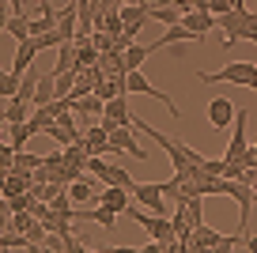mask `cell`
Wrapping results in <instances>:
<instances>
[{
    "mask_svg": "<svg viewBox=\"0 0 257 253\" xmlns=\"http://www.w3.org/2000/svg\"><path fill=\"white\" fill-rule=\"evenodd\" d=\"M216 27L223 31L227 46H234V42H253L257 38V12L234 8V12H227V16H216Z\"/></svg>",
    "mask_w": 257,
    "mask_h": 253,
    "instance_id": "1",
    "label": "cell"
},
{
    "mask_svg": "<svg viewBox=\"0 0 257 253\" xmlns=\"http://www.w3.org/2000/svg\"><path fill=\"white\" fill-rule=\"evenodd\" d=\"M204 83H238V87H257V64L253 61H231L216 72H197Z\"/></svg>",
    "mask_w": 257,
    "mask_h": 253,
    "instance_id": "2",
    "label": "cell"
},
{
    "mask_svg": "<svg viewBox=\"0 0 257 253\" xmlns=\"http://www.w3.org/2000/svg\"><path fill=\"white\" fill-rule=\"evenodd\" d=\"M133 200H137L140 208H148V212H155V215H170V208H167V189H163V182H137L133 185Z\"/></svg>",
    "mask_w": 257,
    "mask_h": 253,
    "instance_id": "3",
    "label": "cell"
},
{
    "mask_svg": "<svg viewBox=\"0 0 257 253\" xmlns=\"http://www.w3.org/2000/svg\"><path fill=\"white\" fill-rule=\"evenodd\" d=\"M125 87H128V95H148V98H159V102L170 110V117H174V121H182V110H178V106L167 98V91L152 87V79H148L144 72H128V76H125Z\"/></svg>",
    "mask_w": 257,
    "mask_h": 253,
    "instance_id": "4",
    "label": "cell"
},
{
    "mask_svg": "<svg viewBox=\"0 0 257 253\" xmlns=\"http://www.w3.org/2000/svg\"><path fill=\"white\" fill-rule=\"evenodd\" d=\"M121 23H125V38L137 42V34L152 23V8H144V4H121Z\"/></svg>",
    "mask_w": 257,
    "mask_h": 253,
    "instance_id": "5",
    "label": "cell"
},
{
    "mask_svg": "<svg viewBox=\"0 0 257 253\" xmlns=\"http://www.w3.org/2000/svg\"><path fill=\"white\" fill-rule=\"evenodd\" d=\"M234 113H238V106H234L227 95H216L208 106H204V117H208V125H212V129H227V125H234Z\"/></svg>",
    "mask_w": 257,
    "mask_h": 253,
    "instance_id": "6",
    "label": "cell"
},
{
    "mask_svg": "<svg viewBox=\"0 0 257 253\" xmlns=\"http://www.w3.org/2000/svg\"><path fill=\"white\" fill-rule=\"evenodd\" d=\"M80 144L91 151V155H117V151H113V144H110V133H106V129L98 125V121H95V125H87V129H83Z\"/></svg>",
    "mask_w": 257,
    "mask_h": 253,
    "instance_id": "7",
    "label": "cell"
},
{
    "mask_svg": "<svg viewBox=\"0 0 257 253\" xmlns=\"http://www.w3.org/2000/svg\"><path fill=\"white\" fill-rule=\"evenodd\" d=\"M110 144H113V151H117V155H121V151H128L133 159H148V151L140 148V140L133 136V125H121L117 133L110 136Z\"/></svg>",
    "mask_w": 257,
    "mask_h": 253,
    "instance_id": "8",
    "label": "cell"
},
{
    "mask_svg": "<svg viewBox=\"0 0 257 253\" xmlns=\"http://www.w3.org/2000/svg\"><path fill=\"white\" fill-rule=\"evenodd\" d=\"M98 204H106V208H113L117 215H125V212H128V204H133V189H121V185H106V189L98 193Z\"/></svg>",
    "mask_w": 257,
    "mask_h": 253,
    "instance_id": "9",
    "label": "cell"
},
{
    "mask_svg": "<svg viewBox=\"0 0 257 253\" xmlns=\"http://www.w3.org/2000/svg\"><path fill=\"white\" fill-rule=\"evenodd\" d=\"M4 182H0V197H23V193H31V174H19V170H8V174H0Z\"/></svg>",
    "mask_w": 257,
    "mask_h": 253,
    "instance_id": "10",
    "label": "cell"
},
{
    "mask_svg": "<svg viewBox=\"0 0 257 253\" xmlns=\"http://www.w3.org/2000/svg\"><path fill=\"white\" fill-rule=\"evenodd\" d=\"M42 49H38V42L34 38H27V42H19V49H16V57H12V72H31L34 68V57H38Z\"/></svg>",
    "mask_w": 257,
    "mask_h": 253,
    "instance_id": "11",
    "label": "cell"
},
{
    "mask_svg": "<svg viewBox=\"0 0 257 253\" xmlns=\"http://www.w3.org/2000/svg\"><path fill=\"white\" fill-rule=\"evenodd\" d=\"M34 106L27 102V98H8L4 102V125H23V121H31Z\"/></svg>",
    "mask_w": 257,
    "mask_h": 253,
    "instance_id": "12",
    "label": "cell"
},
{
    "mask_svg": "<svg viewBox=\"0 0 257 253\" xmlns=\"http://www.w3.org/2000/svg\"><path fill=\"white\" fill-rule=\"evenodd\" d=\"M178 42H201V38H197L193 31H185L182 23H174V27H167V31H163L159 42H152V53H155V49H167V46H178Z\"/></svg>",
    "mask_w": 257,
    "mask_h": 253,
    "instance_id": "13",
    "label": "cell"
},
{
    "mask_svg": "<svg viewBox=\"0 0 257 253\" xmlns=\"http://www.w3.org/2000/svg\"><path fill=\"white\" fill-rule=\"evenodd\" d=\"M182 27H185V31H193L197 38H204V31L216 27V16H212V12H189V16H182Z\"/></svg>",
    "mask_w": 257,
    "mask_h": 253,
    "instance_id": "14",
    "label": "cell"
},
{
    "mask_svg": "<svg viewBox=\"0 0 257 253\" xmlns=\"http://www.w3.org/2000/svg\"><path fill=\"white\" fill-rule=\"evenodd\" d=\"M53 98H57V76L49 72V76H42V79H38V91H34L31 106H34V110H42V106H49Z\"/></svg>",
    "mask_w": 257,
    "mask_h": 253,
    "instance_id": "15",
    "label": "cell"
},
{
    "mask_svg": "<svg viewBox=\"0 0 257 253\" xmlns=\"http://www.w3.org/2000/svg\"><path fill=\"white\" fill-rule=\"evenodd\" d=\"M80 219H91V223H98L102 230H113V223H117V212H113V208H106V204H95V208L87 204V212H80Z\"/></svg>",
    "mask_w": 257,
    "mask_h": 253,
    "instance_id": "16",
    "label": "cell"
},
{
    "mask_svg": "<svg viewBox=\"0 0 257 253\" xmlns=\"http://www.w3.org/2000/svg\"><path fill=\"white\" fill-rule=\"evenodd\" d=\"M125 98H128V95L110 98V102H106V113H102V117H113L117 125H133V117H137V113L128 110V102H125Z\"/></svg>",
    "mask_w": 257,
    "mask_h": 253,
    "instance_id": "17",
    "label": "cell"
},
{
    "mask_svg": "<svg viewBox=\"0 0 257 253\" xmlns=\"http://www.w3.org/2000/svg\"><path fill=\"white\" fill-rule=\"evenodd\" d=\"M42 166H46V155H31V151H16V163H12V170H19V174H38Z\"/></svg>",
    "mask_w": 257,
    "mask_h": 253,
    "instance_id": "18",
    "label": "cell"
},
{
    "mask_svg": "<svg viewBox=\"0 0 257 253\" xmlns=\"http://www.w3.org/2000/svg\"><path fill=\"white\" fill-rule=\"evenodd\" d=\"M4 31H8L16 42H27L31 38V16H8L4 19Z\"/></svg>",
    "mask_w": 257,
    "mask_h": 253,
    "instance_id": "19",
    "label": "cell"
},
{
    "mask_svg": "<svg viewBox=\"0 0 257 253\" xmlns=\"http://www.w3.org/2000/svg\"><path fill=\"white\" fill-rule=\"evenodd\" d=\"M148 57H152V46H137V42H133V46L125 49V57H121V61H125L128 72H140V64H144Z\"/></svg>",
    "mask_w": 257,
    "mask_h": 253,
    "instance_id": "20",
    "label": "cell"
},
{
    "mask_svg": "<svg viewBox=\"0 0 257 253\" xmlns=\"http://www.w3.org/2000/svg\"><path fill=\"white\" fill-rule=\"evenodd\" d=\"M53 72H80V64H76V42H64V46H61Z\"/></svg>",
    "mask_w": 257,
    "mask_h": 253,
    "instance_id": "21",
    "label": "cell"
},
{
    "mask_svg": "<svg viewBox=\"0 0 257 253\" xmlns=\"http://www.w3.org/2000/svg\"><path fill=\"white\" fill-rule=\"evenodd\" d=\"M152 19H155V23H163V27H174V23H182V12H178L174 4H155Z\"/></svg>",
    "mask_w": 257,
    "mask_h": 253,
    "instance_id": "22",
    "label": "cell"
},
{
    "mask_svg": "<svg viewBox=\"0 0 257 253\" xmlns=\"http://www.w3.org/2000/svg\"><path fill=\"white\" fill-rule=\"evenodd\" d=\"M19 87H23V76H19V72H4V76H0V95H4V102H8V98H16L19 95Z\"/></svg>",
    "mask_w": 257,
    "mask_h": 253,
    "instance_id": "23",
    "label": "cell"
},
{
    "mask_svg": "<svg viewBox=\"0 0 257 253\" xmlns=\"http://www.w3.org/2000/svg\"><path fill=\"white\" fill-rule=\"evenodd\" d=\"M31 140H34V133H31V125H27V121H23V125H8V144H16L19 151H23Z\"/></svg>",
    "mask_w": 257,
    "mask_h": 253,
    "instance_id": "24",
    "label": "cell"
},
{
    "mask_svg": "<svg viewBox=\"0 0 257 253\" xmlns=\"http://www.w3.org/2000/svg\"><path fill=\"white\" fill-rule=\"evenodd\" d=\"M27 245H31V238L19 234V230H4L0 234V249H27Z\"/></svg>",
    "mask_w": 257,
    "mask_h": 253,
    "instance_id": "25",
    "label": "cell"
},
{
    "mask_svg": "<svg viewBox=\"0 0 257 253\" xmlns=\"http://www.w3.org/2000/svg\"><path fill=\"white\" fill-rule=\"evenodd\" d=\"M87 249H91V245H83L80 234H68V238H64V253H87Z\"/></svg>",
    "mask_w": 257,
    "mask_h": 253,
    "instance_id": "26",
    "label": "cell"
},
{
    "mask_svg": "<svg viewBox=\"0 0 257 253\" xmlns=\"http://www.w3.org/2000/svg\"><path fill=\"white\" fill-rule=\"evenodd\" d=\"M167 253H193V245L185 242V238H170V242H167Z\"/></svg>",
    "mask_w": 257,
    "mask_h": 253,
    "instance_id": "27",
    "label": "cell"
},
{
    "mask_svg": "<svg viewBox=\"0 0 257 253\" xmlns=\"http://www.w3.org/2000/svg\"><path fill=\"white\" fill-rule=\"evenodd\" d=\"M234 242H242V238H238V234H223V242H219L212 253H231V249H234Z\"/></svg>",
    "mask_w": 257,
    "mask_h": 253,
    "instance_id": "28",
    "label": "cell"
},
{
    "mask_svg": "<svg viewBox=\"0 0 257 253\" xmlns=\"http://www.w3.org/2000/svg\"><path fill=\"white\" fill-rule=\"evenodd\" d=\"M140 253H167V242H155L152 238L148 245H140Z\"/></svg>",
    "mask_w": 257,
    "mask_h": 253,
    "instance_id": "29",
    "label": "cell"
},
{
    "mask_svg": "<svg viewBox=\"0 0 257 253\" xmlns=\"http://www.w3.org/2000/svg\"><path fill=\"white\" fill-rule=\"evenodd\" d=\"M98 253H140V249H133V245H102Z\"/></svg>",
    "mask_w": 257,
    "mask_h": 253,
    "instance_id": "30",
    "label": "cell"
},
{
    "mask_svg": "<svg viewBox=\"0 0 257 253\" xmlns=\"http://www.w3.org/2000/svg\"><path fill=\"white\" fill-rule=\"evenodd\" d=\"M8 8H12V16H27V12H23V0H8Z\"/></svg>",
    "mask_w": 257,
    "mask_h": 253,
    "instance_id": "31",
    "label": "cell"
},
{
    "mask_svg": "<svg viewBox=\"0 0 257 253\" xmlns=\"http://www.w3.org/2000/svg\"><path fill=\"white\" fill-rule=\"evenodd\" d=\"M246 249H249V253H257V234H249V238H246Z\"/></svg>",
    "mask_w": 257,
    "mask_h": 253,
    "instance_id": "32",
    "label": "cell"
},
{
    "mask_svg": "<svg viewBox=\"0 0 257 253\" xmlns=\"http://www.w3.org/2000/svg\"><path fill=\"white\" fill-rule=\"evenodd\" d=\"M27 253H46V245H38V242H31V245H27Z\"/></svg>",
    "mask_w": 257,
    "mask_h": 253,
    "instance_id": "33",
    "label": "cell"
},
{
    "mask_svg": "<svg viewBox=\"0 0 257 253\" xmlns=\"http://www.w3.org/2000/svg\"><path fill=\"white\" fill-rule=\"evenodd\" d=\"M87 253H98V249H87Z\"/></svg>",
    "mask_w": 257,
    "mask_h": 253,
    "instance_id": "34",
    "label": "cell"
},
{
    "mask_svg": "<svg viewBox=\"0 0 257 253\" xmlns=\"http://www.w3.org/2000/svg\"><path fill=\"white\" fill-rule=\"evenodd\" d=\"M253 46H257V38H253Z\"/></svg>",
    "mask_w": 257,
    "mask_h": 253,
    "instance_id": "35",
    "label": "cell"
}]
</instances>
